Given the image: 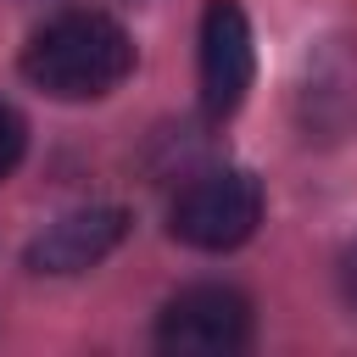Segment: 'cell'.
<instances>
[{
  "instance_id": "1",
  "label": "cell",
  "mask_w": 357,
  "mask_h": 357,
  "mask_svg": "<svg viewBox=\"0 0 357 357\" xmlns=\"http://www.w3.org/2000/svg\"><path fill=\"white\" fill-rule=\"evenodd\" d=\"M128 67L134 45L106 11H61L22 50L28 84L56 100H100L128 78Z\"/></svg>"
},
{
  "instance_id": "2",
  "label": "cell",
  "mask_w": 357,
  "mask_h": 357,
  "mask_svg": "<svg viewBox=\"0 0 357 357\" xmlns=\"http://www.w3.org/2000/svg\"><path fill=\"white\" fill-rule=\"evenodd\" d=\"M173 240L195 245V251H234L240 240L257 234L262 223V184L245 173V167H212V173H195L173 212Z\"/></svg>"
},
{
  "instance_id": "3",
  "label": "cell",
  "mask_w": 357,
  "mask_h": 357,
  "mask_svg": "<svg viewBox=\"0 0 357 357\" xmlns=\"http://www.w3.org/2000/svg\"><path fill=\"white\" fill-rule=\"evenodd\" d=\"M156 346L173 357H234L251 346V301L229 284H190L162 307Z\"/></svg>"
},
{
  "instance_id": "4",
  "label": "cell",
  "mask_w": 357,
  "mask_h": 357,
  "mask_svg": "<svg viewBox=\"0 0 357 357\" xmlns=\"http://www.w3.org/2000/svg\"><path fill=\"white\" fill-rule=\"evenodd\" d=\"M251 73H257V50H251L245 11L234 0H212L201 17V106H206V117L240 112Z\"/></svg>"
},
{
  "instance_id": "5",
  "label": "cell",
  "mask_w": 357,
  "mask_h": 357,
  "mask_svg": "<svg viewBox=\"0 0 357 357\" xmlns=\"http://www.w3.org/2000/svg\"><path fill=\"white\" fill-rule=\"evenodd\" d=\"M123 234H128V212L123 206H78V212H61L50 229L33 234L28 268L33 273H84L106 251H117Z\"/></svg>"
},
{
  "instance_id": "6",
  "label": "cell",
  "mask_w": 357,
  "mask_h": 357,
  "mask_svg": "<svg viewBox=\"0 0 357 357\" xmlns=\"http://www.w3.org/2000/svg\"><path fill=\"white\" fill-rule=\"evenodd\" d=\"M22 145H28V128H22V117L0 100V178L22 162Z\"/></svg>"
},
{
  "instance_id": "7",
  "label": "cell",
  "mask_w": 357,
  "mask_h": 357,
  "mask_svg": "<svg viewBox=\"0 0 357 357\" xmlns=\"http://www.w3.org/2000/svg\"><path fill=\"white\" fill-rule=\"evenodd\" d=\"M340 290H346V301L357 307V245L340 251Z\"/></svg>"
}]
</instances>
